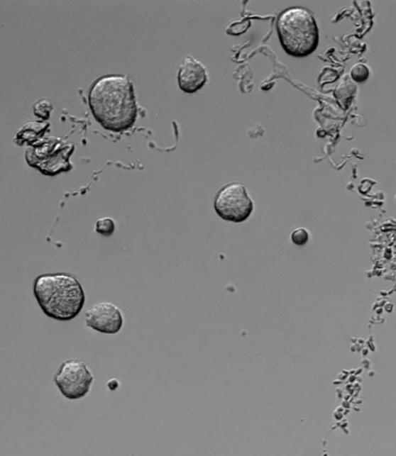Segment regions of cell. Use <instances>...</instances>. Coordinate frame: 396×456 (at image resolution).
<instances>
[{"label":"cell","instance_id":"obj_1","mask_svg":"<svg viewBox=\"0 0 396 456\" xmlns=\"http://www.w3.org/2000/svg\"><path fill=\"white\" fill-rule=\"evenodd\" d=\"M92 113L106 130H130L137 118L133 84L123 74L103 75L94 82L89 94Z\"/></svg>","mask_w":396,"mask_h":456},{"label":"cell","instance_id":"obj_2","mask_svg":"<svg viewBox=\"0 0 396 456\" xmlns=\"http://www.w3.org/2000/svg\"><path fill=\"white\" fill-rule=\"evenodd\" d=\"M33 289L43 313L57 321H72L85 304L81 282L67 272L42 274L34 280Z\"/></svg>","mask_w":396,"mask_h":456},{"label":"cell","instance_id":"obj_3","mask_svg":"<svg viewBox=\"0 0 396 456\" xmlns=\"http://www.w3.org/2000/svg\"><path fill=\"white\" fill-rule=\"evenodd\" d=\"M277 30L282 48L292 57L311 55L319 45L317 21L304 8L292 7L284 11L278 17Z\"/></svg>","mask_w":396,"mask_h":456},{"label":"cell","instance_id":"obj_4","mask_svg":"<svg viewBox=\"0 0 396 456\" xmlns=\"http://www.w3.org/2000/svg\"><path fill=\"white\" fill-rule=\"evenodd\" d=\"M214 208L223 220L242 223L251 216L254 206L243 184L233 182L224 186L215 195Z\"/></svg>","mask_w":396,"mask_h":456},{"label":"cell","instance_id":"obj_5","mask_svg":"<svg viewBox=\"0 0 396 456\" xmlns=\"http://www.w3.org/2000/svg\"><path fill=\"white\" fill-rule=\"evenodd\" d=\"M54 381L64 397L79 400L89 393L94 376L84 361L72 358L65 360L59 367Z\"/></svg>","mask_w":396,"mask_h":456},{"label":"cell","instance_id":"obj_6","mask_svg":"<svg viewBox=\"0 0 396 456\" xmlns=\"http://www.w3.org/2000/svg\"><path fill=\"white\" fill-rule=\"evenodd\" d=\"M84 317L86 326L103 334H116L124 324L121 309L109 302L94 304L86 311Z\"/></svg>","mask_w":396,"mask_h":456},{"label":"cell","instance_id":"obj_7","mask_svg":"<svg viewBox=\"0 0 396 456\" xmlns=\"http://www.w3.org/2000/svg\"><path fill=\"white\" fill-rule=\"evenodd\" d=\"M177 80L180 89L193 94L203 88L208 81V76L204 65L188 55L180 64Z\"/></svg>","mask_w":396,"mask_h":456},{"label":"cell","instance_id":"obj_8","mask_svg":"<svg viewBox=\"0 0 396 456\" xmlns=\"http://www.w3.org/2000/svg\"><path fill=\"white\" fill-rule=\"evenodd\" d=\"M116 230L115 221L109 217H103L97 221L96 231L102 236H111Z\"/></svg>","mask_w":396,"mask_h":456},{"label":"cell","instance_id":"obj_9","mask_svg":"<svg viewBox=\"0 0 396 456\" xmlns=\"http://www.w3.org/2000/svg\"><path fill=\"white\" fill-rule=\"evenodd\" d=\"M53 109V105L48 100L41 99L34 105L33 113L39 118L46 120L49 118Z\"/></svg>","mask_w":396,"mask_h":456},{"label":"cell","instance_id":"obj_10","mask_svg":"<svg viewBox=\"0 0 396 456\" xmlns=\"http://www.w3.org/2000/svg\"><path fill=\"white\" fill-rule=\"evenodd\" d=\"M369 75L368 69L364 65H356L351 70V77L357 82H363L367 80Z\"/></svg>","mask_w":396,"mask_h":456},{"label":"cell","instance_id":"obj_11","mask_svg":"<svg viewBox=\"0 0 396 456\" xmlns=\"http://www.w3.org/2000/svg\"><path fill=\"white\" fill-rule=\"evenodd\" d=\"M291 239L297 245H304L309 239L308 232L304 228H297L292 232Z\"/></svg>","mask_w":396,"mask_h":456}]
</instances>
